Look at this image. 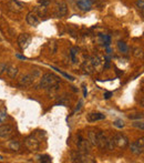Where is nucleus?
<instances>
[{"label":"nucleus","instance_id":"f257e3e1","mask_svg":"<svg viewBox=\"0 0 144 163\" xmlns=\"http://www.w3.org/2000/svg\"><path fill=\"white\" fill-rule=\"evenodd\" d=\"M59 82H60V79L56 74H53V73H44L40 79V87L47 90L52 85L59 84Z\"/></svg>","mask_w":144,"mask_h":163},{"label":"nucleus","instance_id":"f03ea898","mask_svg":"<svg viewBox=\"0 0 144 163\" xmlns=\"http://www.w3.org/2000/svg\"><path fill=\"white\" fill-rule=\"evenodd\" d=\"M25 145L30 151H37L40 148V139L37 136V134L36 135L32 134V135L28 136L27 139H26Z\"/></svg>","mask_w":144,"mask_h":163},{"label":"nucleus","instance_id":"7ed1b4c3","mask_svg":"<svg viewBox=\"0 0 144 163\" xmlns=\"http://www.w3.org/2000/svg\"><path fill=\"white\" fill-rule=\"evenodd\" d=\"M130 150L133 154H137V155H140L144 152V139L141 138V139L137 140V141L132 142L131 145H130Z\"/></svg>","mask_w":144,"mask_h":163},{"label":"nucleus","instance_id":"20e7f679","mask_svg":"<svg viewBox=\"0 0 144 163\" xmlns=\"http://www.w3.org/2000/svg\"><path fill=\"white\" fill-rule=\"evenodd\" d=\"M114 138V143L115 146H117L119 149H125L129 145V139L122 133H115L113 135Z\"/></svg>","mask_w":144,"mask_h":163},{"label":"nucleus","instance_id":"39448f33","mask_svg":"<svg viewBox=\"0 0 144 163\" xmlns=\"http://www.w3.org/2000/svg\"><path fill=\"white\" fill-rule=\"evenodd\" d=\"M34 80H36V77H34L32 73H27V74H23V76L19 79L18 84L21 88H28L33 84Z\"/></svg>","mask_w":144,"mask_h":163},{"label":"nucleus","instance_id":"423d86ee","mask_svg":"<svg viewBox=\"0 0 144 163\" xmlns=\"http://www.w3.org/2000/svg\"><path fill=\"white\" fill-rule=\"evenodd\" d=\"M77 144H78V149L79 151L82 152V153H88L90 152V149H91V144L89 143L88 139H84V138H82V136L79 134L78 135V142H77Z\"/></svg>","mask_w":144,"mask_h":163},{"label":"nucleus","instance_id":"0eeeda50","mask_svg":"<svg viewBox=\"0 0 144 163\" xmlns=\"http://www.w3.org/2000/svg\"><path fill=\"white\" fill-rule=\"evenodd\" d=\"M17 42H18V46H19L21 49H26L30 44V42H31V36H30L29 33L19 34V36H18Z\"/></svg>","mask_w":144,"mask_h":163},{"label":"nucleus","instance_id":"6e6552de","mask_svg":"<svg viewBox=\"0 0 144 163\" xmlns=\"http://www.w3.org/2000/svg\"><path fill=\"white\" fill-rule=\"evenodd\" d=\"M13 134V128L10 124H3L0 127V138L3 139H9Z\"/></svg>","mask_w":144,"mask_h":163},{"label":"nucleus","instance_id":"1a4fd4ad","mask_svg":"<svg viewBox=\"0 0 144 163\" xmlns=\"http://www.w3.org/2000/svg\"><path fill=\"white\" fill-rule=\"evenodd\" d=\"M68 13V6H67L66 3L61 1V3H59L56 7V16L58 18H63L67 16Z\"/></svg>","mask_w":144,"mask_h":163},{"label":"nucleus","instance_id":"9d476101","mask_svg":"<svg viewBox=\"0 0 144 163\" xmlns=\"http://www.w3.org/2000/svg\"><path fill=\"white\" fill-rule=\"evenodd\" d=\"M7 6L9 8V10L13 12H20L23 9V3H19L18 0H9L7 3Z\"/></svg>","mask_w":144,"mask_h":163},{"label":"nucleus","instance_id":"9b49d317","mask_svg":"<svg viewBox=\"0 0 144 163\" xmlns=\"http://www.w3.org/2000/svg\"><path fill=\"white\" fill-rule=\"evenodd\" d=\"M107 136L104 134V132H97V146H99L100 149L107 148Z\"/></svg>","mask_w":144,"mask_h":163},{"label":"nucleus","instance_id":"f8f14e48","mask_svg":"<svg viewBox=\"0 0 144 163\" xmlns=\"http://www.w3.org/2000/svg\"><path fill=\"white\" fill-rule=\"evenodd\" d=\"M27 22L30 24V26H32V27H36V26H38L40 22L39 20V17H38V15L34 11H30L29 13L27 15Z\"/></svg>","mask_w":144,"mask_h":163},{"label":"nucleus","instance_id":"ddd939ff","mask_svg":"<svg viewBox=\"0 0 144 163\" xmlns=\"http://www.w3.org/2000/svg\"><path fill=\"white\" fill-rule=\"evenodd\" d=\"M6 72H7L8 77L11 79H15L16 77L18 76V73H19V68H18L16 64H10L6 67Z\"/></svg>","mask_w":144,"mask_h":163},{"label":"nucleus","instance_id":"4468645a","mask_svg":"<svg viewBox=\"0 0 144 163\" xmlns=\"http://www.w3.org/2000/svg\"><path fill=\"white\" fill-rule=\"evenodd\" d=\"M105 115L100 113V112H91L87 115V120L89 122H95V121H100V120H104Z\"/></svg>","mask_w":144,"mask_h":163},{"label":"nucleus","instance_id":"2eb2a0df","mask_svg":"<svg viewBox=\"0 0 144 163\" xmlns=\"http://www.w3.org/2000/svg\"><path fill=\"white\" fill-rule=\"evenodd\" d=\"M78 8L82 11H90L92 8V3H90V0H78L77 1Z\"/></svg>","mask_w":144,"mask_h":163},{"label":"nucleus","instance_id":"dca6fc26","mask_svg":"<svg viewBox=\"0 0 144 163\" xmlns=\"http://www.w3.org/2000/svg\"><path fill=\"white\" fill-rule=\"evenodd\" d=\"M88 141L89 143L91 144V146H95L97 145V132L94 131H90L88 132Z\"/></svg>","mask_w":144,"mask_h":163},{"label":"nucleus","instance_id":"f3484780","mask_svg":"<svg viewBox=\"0 0 144 163\" xmlns=\"http://www.w3.org/2000/svg\"><path fill=\"white\" fill-rule=\"evenodd\" d=\"M9 149L12 150V151H20L21 149V145H20L19 141H15V140H11L9 142Z\"/></svg>","mask_w":144,"mask_h":163},{"label":"nucleus","instance_id":"a211bd4d","mask_svg":"<svg viewBox=\"0 0 144 163\" xmlns=\"http://www.w3.org/2000/svg\"><path fill=\"white\" fill-rule=\"evenodd\" d=\"M117 48H119V50L122 52V53H127V52L129 51V47H127V44L125 43L124 41L117 42Z\"/></svg>","mask_w":144,"mask_h":163},{"label":"nucleus","instance_id":"6ab92c4d","mask_svg":"<svg viewBox=\"0 0 144 163\" xmlns=\"http://www.w3.org/2000/svg\"><path fill=\"white\" fill-rule=\"evenodd\" d=\"M114 148H115V143H114V138H113V135L107 136V149H109V150H113Z\"/></svg>","mask_w":144,"mask_h":163},{"label":"nucleus","instance_id":"aec40b11","mask_svg":"<svg viewBox=\"0 0 144 163\" xmlns=\"http://www.w3.org/2000/svg\"><path fill=\"white\" fill-rule=\"evenodd\" d=\"M101 64H102V61H101V59L99 58V57H92V58H91L90 64L93 67V68H98Z\"/></svg>","mask_w":144,"mask_h":163},{"label":"nucleus","instance_id":"412c9836","mask_svg":"<svg viewBox=\"0 0 144 163\" xmlns=\"http://www.w3.org/2000/svg\"><path fill=\"white\" fill-rule=\"evenodd\" d=\"M34 12L38 15V17H44L47 15V8L46 7H36Z\"/></svg>","mask_w":144,"mask_h":163},{"label":"nucleus","instance_id":"4be33fe9","mask_svg":"<svg viewBox=\"0 0 144 163\" xmlns=\"http://www.w3.org/2000/svg\"><path fill=\"white\" fill-rule=\"evenodd\" d=\"M133 56L137 59L143 58V50H142L141 48H134V50H133Z\"/></svg>","mask_w":144,"mask_h":163},{"label":"nucleus","instance_id":"5701e85b","mask_svg":"<svg viewBox=\"0 0 144 163\" xmlns=\"http://www.w3.org/2000/svg\"><path fill=\"white\" fill-rule=\"evenodd\" d=\"M132 125L134 128H137V129H140V130H142L143 131L144 130V123H143V121H140V120H137V121H134L133 123H132Z\"/></svg>","mask_w":144,"mask_h":163},{"label":"nucleus","instance_id":"b1692460","mask_svg":"<svg viewBox=\"0 0 144 163\" xmlns=\"http://www.w3.org/2000/svg\"><path fill=\"white\" fill-rule=\"evenodd\" d=\"M113 124H114V127L119 128V129H122V128H124V125H125L124 121H123V120H121V119L115 120V121L113 122Z\"/></svg>","mask_w":144,"mask_h":163},{"label":"nucleus","instance_id":"393cba45","mask_svg":"<svg viewBox=\"0 0 144 163\" xmlns=\"http://www.w3.org/2000/svg\"><path fill=\"white\" fill-rule=\"evenodd\" d=\"M38 158H39L40 162H43V163H49L52 161L51 156H49V155H39Z\"/></svg>","mask_w":144,"mask_h":163},{"label":"nucleus","instance_id":"a878e982","mask_svg":"<svg viewBox=\"0 0 144 163\" xmlns=\"http://www.w3.org/2000/svg\"><path fill=\"white\" fill-rule=\"evenodd\" d=\"M135 7H137L141 12H143V10H144V0H137V3H135Z\"/></svg>","mask_w":144,"mask_h":163},{"label":"nucleus","instance_id":"bb28decb","mask_svg":"<svg viewBox=\"0 0 144 163\" xmlns=\"http://www.w3.org/2000/svg\"><path fill=\"white\" fill-rule=\"evenodd\" d=\"M7 112L6 111H1L0 112V123H3V122L7 120Z\"/></svg>","mask_w":144,"mask_h":163},{"label":"nucleus","instance_id":"cd10ccee","mask_svg":"<svg viewBox=\"0 0 144 163\" xmlns=\"http://www.w3.org/2000/svg\"><path fill=\"white\" fill-rule=\"evenodd\" d=\"M129 118H130L131 120H134V119L142 120V119H143V115H142V113H137V115H129Z\"/></svg>","mask_w":144,"mask_h":163},{"label":"nucleus","instance_id":"c85d7f7f","mask_svg":"<svg viewBox=\"0 0 144 163\" xmlns=\"http://www.w3.org/2000/svg\"><path fill=\"white\" fill-rule=\"evenodd\" d=\"M54 70H57L58 71V72H60L61 73V74H63L64 77H66V78H68V79H70V80H73V77H71V76H69V74H67V73H64V72H62V71H60L59 70V69H57V68H53Z\"/></svg>","mask_w":144,"mask_h":163},{"label":"nucleus","instance_id":"c756f323","mask_svg":"<svg viewBox=\"0 0 144 163\" xmlns=\"http://www.w3.org/2000/svg\"><path fill=\"white\" fill-rule=\"evenodd\" d=\"M76 49H72V50H71V59H72V61H73V62H76L77 61V59H76Z\"/></svg>","mask_w":144,"mask_h":163},{"label":"nucleus","instance_id":"7c9ffc66","mask_svg":"<svg viewBox=\"0 0 144 163\" xmlns=\"http://www.w3.org/2000/svg\"><path fill=\"white\" fill-rule=\"evenodd\" d=\"M112 95H113V92H111V91H107V92L104 93V99H110Z\"/></svg>","mask_w":144,"mask_h":163},{"label":"nucleus","instance_id":"2f4dec72","mask_svg":"<svg viewBox=\"0 0 144 163\" xmlns=\"http://www.w3.org/2000/svg\"><path fill=\"white\" fill-rule=\"evenodd\" d=\"M6 67H7V64H0V74L3 72V71L6 70Z\"/></svg>","mask_w":144,"mask_h":163},{"label":"nucleus","instance_id":"473e14b6","mask_svg":"<svg viewBox=\"0 0 144 163\" xmlns=\"http://www.w3.org/2000/svg\"><path fill=\"white\" fill-rule=\"evenodd\" d=\"M48 3H49V0H41V5L46 6V5H48Z\"/></svg>","mask_w":144,"mask_h":163},{"label":"nucleus","instance_id":"72a5a7b5","mask_svg":"<svg viewBox=\"0 0 144 163\" xmlns=\"http://www.w3.org/2000/svg\"><path fill=\"white\" fill-rule=\"evenodd\" d=\"M17 57H18V58H19V59H23V60H25V59H26V57H23V56H19V54H17Z\"/></svg>","mask_w":144,"mask_h":163},{"label":"nucleus","instance_id":"f704fd0d","mask_svg":"<svg viewBox=\"0 0 144 163\" xmlns=\"http://www.w3.org/2000/svg\"><path fill=\"white\" fill-rule=\"evenodd\" d=\"M95 1H97V0H90L91 3H95Z\"/></svg>","mask_w":144,"mask_h":163},{"label":"nucleus","instance_id":"c9c22d12","mask_svg":"<svg viewBox=\"0 0 144 163\" xmlns=\"http://www.w3.org/2000/svg\"><path fill=\"white\" fill-rule=\"evenodd\" d=\"M1 160H3V158H2L1 155H0V161H1Z\"/></svg>","mask_w":144,"mask_h":163}]
</instances>
